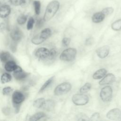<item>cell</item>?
<instances>
[{
    "instance_id": "6da1fadb",
    "label": "cell",
    "mask_w": 121,
    "mask_h": 121,
    "mask_svg": "<svg viewBox=\"0 0 121 121\" xmlns=\"http://www.w3.org/2000/svg\"><path fill=\"white\" fill-rule=\"evenodd\" d=\"M60 7V3L58 0H53L47 6L43 19L44 21H48L52 19L58 11Z\"/></svg>"
},
{
    "instance_id": "7a4b0ae2",
    "label": "cell",
    "mask_w": 121,
    "mask_h": 121,
    "mask_svg": "<svg viewBox=\"0 0 121 121\" xmlns=\"http://www.w3.org/2000/svg\"><path fill=\"white\" fill-rule=\"evenodd\" d=\"M25 99V96L21 91H15L13 92L12 95V101L16 112L17 113L19 112L20 106Z\"/></svg>"
},
{
    "instance_id": "3957f363",
    "label": "cell",
    "mask_w": 121,
    "mask_h": 121,
    "mask_svg": "<svg viewBox=\"0 0 121 121\" xmlns=\"http://www.w3.org/2000/svg\"><path fill=\"white\" fill-rule=\"evenodd\" d=\"M77 55V50L74 48H68L62 52L60 59L64 61L69 62L74 60Z\"/></svg>"
},
{
    "instance_id": "277c9868",
    "label": "cell",
    "mask_w": 121,
    "mask_h": 121,
    "mask_svg": "<svg viewBox=\"0 0 121 121\" xmlns=\"http://www.w3.org/2000/svg\"><path fill=\"white\" fill-rule=\"evenodd\" d=\"M71 85L69 82H63L56 86L54 94L56 95H61L68 93L71 89Z\"/></svg>"
},
{
    "instance_id": "5b68a950",
    "label": "cell",
    "mask_w": 121,
    "mask_h": 121,
    "mask_svg": "<svg viewBox=\"0 0 121 121\" xmlns=\"http://www.w3.org/2000/svg\"><path fill=\"white\" fill-rule=\"evenodd\" d=\"M72 101L76 105H84L88 103L89 97L83 93L77 94L73 95Z\"/></svg>"
},
{
    "instance_id": "8992f818",
    "label": "cell",
    "mask_w": 121,
    "mask_h": 121,
    "mask_svg": "<svg viewBox=\"0 0 121 121\" xmlns=\"http://www.w3.org/2000/svg\"><path fill=\"white\" fill-rule=\"evenodd\" d=\"M112 88L109 86H106L101 89L100 93V96L103 102H109L112 99Z\"/></svg>"
},
{
    "instance_id": "52a82bcc",
    "label": "cell",
    "mask_w": 121,
    "mask_h": 121,
    "mask_svg": "<svg viewBox=\"0 0 121 121\" xmlns=\"http://www.w3.org/2000/svg\"><path fill=\"white\" fill-rule=\"evenodd\" d=\"M106 117L111 120H118L121 118V110L117 108L111 109L107 113Z\"/></svg>"
},
{
    "instance_id": "ba28073f",
    "label": "cell",
    "mask_w": 121,
    "mask_h": 121,
    "mask_svg": "<svg viewBox=\"0 0 121 121\" xmlns=\"http://www.w3.org/2000/svg\"><path fill=\"white\" fill-rule=\"evenodd\" d=\"M23 36V34L22 32L17 27L13 28L10 33V36L12 40L17 42L20 41L22 39Z\"/></svg>"
},
{
    "instance_id": "9c48e42d",
    "label": "cell",
    "mask_w": 121,
    "mask_h": 121,
    "mask_svg": "<svg viewBox=\"0 0 121 121\" xmlns=\"http://www.w3.org/2000/svg\"><path fill=\"white\" fill-rule=\"evenodd\" d=\"M13 75L17 80H22L27 76L28 73L25 72L20 67L17 66L16 69L13 71Z\"/></svg>"
},
{
    "instance_id": "30bf717a",
    "label": "cell",
    "mask_w": 121,
    "mask_h": 121,
    "mask_svg": "<svg viewBox=\"0 0 121 121\" xmlns=\"http://www.w3.org/2000/svg\"><path fill=\"white\" fill-rule=\"evenodd\" d=\"M50 51L46 48H39L35 52V56L40 59H44L48 57Z\"/></svg>"
},
{
    "instance_id": "8fae6325",
    "label": "cell",
    "mask_w": 121,
    "mask_h": 121,
    "mask_svg": "<svg viewBox=\"0 0 121 121\" xmlns=\"http://www.w3.org/2000/svg\"><path fill=\"white\" fill-rule=\"evenodd\" d=\"M110 48L107 45H104L98 48L96 50L97 55L100 58L103 59L108 56L109 53Z\"/></svg>"
},
{
    "instance_id": "7c38bea8",
    "label": "cell",
    "mask_w": 121,
    "mask_h": 121,
    "mask_svg": "<svg viewBox=\"0 0 121 121\" xmlns=\"http://www.w3.org/2000/svg\"><path fill=\"white\" fill-rule=\"evenodd\" d=\"M115 76L112 73H109L107 75H105L104 78L99 81V84L101 86H104L112 84L114 81H115Z\"/></svg>"
},
{
    "instance_id": "4fadbf2b",
    "label": "cell",
    "mask_w": 121,
    "mask_h": 121,
    "mask_svg": "<svg viewBox=\"0 0 121 121\" xmlns=\"http://www.w3.org/2000/svg\"><path fill=\"white\" fill-rule=\"evenodd\" d=\"M55 107L54 102L51 99L45 100L41 109L50 112L53 110Z\"/></svg>"
},
{
    "instance_id": "5bb4252c",
    "label": "cell",
    "mask_w": 121,
    "mask_h": 121,
    "mask_svg": "<svg viewBox=\"0 0 121 121\" xmlns=\"http://www.w3.org/2000/svg\"><path fill=\"white\" fill-rule=\"evenodd\" d=\"M11 12V8L9 5H0V17L1 18L7 17Z\"/></svg>"
},
{
    "instance_id": "9a60e30c",
    "label": "cell",
    "mask_w": 121,
    "mask_h": 121,
    "mask_svg": "<svg viewBox=\"0 0 121 121\" xmlns=\"http://www.w3.org/2000/svg\"><path fill=\"white\" fill-rule=\"evenodd\" d=\"M105 17V15L102 12L94 13L92 17V20L95 23H99L102 22Z\"/></svg>"
},
{
    "instance_id": "2e32d148",
    "label": "cell",
    "mask_w": 121,
    "mask_h": 121,
    "mask_svg": "<svg viewBox=\"0 0 121 121\" xmlns=\"http://www.w3.org/2000/svg\"><path fill=\"white\" fill-rule=\"evenodd\" d=\"M16 62L13 60H9L6 62L4 65L5 69L8 72L14 71L17 68Z\"/></svg>"
},
{
    "instance_id": "e0dca14e",
    "label": "cell",
    "mask_w": 121,
    "mask_h": 121,
    "mask_svg": "<svg viewBox=\"0 0 121 121\" xmlns=\"http://www.w3.org/2000/svg\"><path fill=\"white\" fill-rule=\"evenodd\" d=\"M107 73V70L105 69H100L96 70L93 75V78L95 79H101L104 77Z\"/></svg>"
},
{
    "instance_id": "ac0fdd59",
    "label": "cell",
    "mask_w": 121,
    "mask_h": 121,
    "mask_svg": "<svg viewBox=\"0 0 121 121\" xmlns=\"http://www.w3.org/2000/svg\"><path fill=\"white\" fill-rule=\"evenodd\" d=\"M52 35V31L49 28H45L43 29L40 34V37L44 41L49 38Z\"/></svg>"
},
{
    "instance_id": "d6986e66",
    "label": "cell",
    "mask_w": 121,
    "mask_h": 121,
    "mask_svg": "<svg viewBox=\"0 0 121 121\" xmlns=\"http://www.w3.org/2000/svg\"><path fill=\"white\" fill-rule=\"evenodd\" d=\"M54 78V77L53 76V77H52L50 78H49L48 79H47L44 82V83L43 85V86H41V87L40 88V89L39 91V93H42L46 88H47L52 84V83L53 81Z\"/></svg>"
},
{
    "instance_id": "ffe728a7",
    "label": "cell",
    "mask_w": 121,
    "mask_h": 121,
    "mask_svg": "<svg viewBox=\"0 0 121 121\" xmlns=\"http://www.w3.org/2000/svg\"><path fill=\"white\" fill-rule=\"evenodd\" d=\"M46 116V114L43 112H37L31 116L30 117L29 120L31 121H35L40 120L41 119L45 117Z\"/></svg>"
},
{
    "instance_id": "44dd1931",
    "label": "cell",
    "mask_w": 121,
    "mask_h": 121,
    "mask_svg": "<svg viewBox=\"0 0 121 121\" xmlns=\"http://www.w3.org/2000/svg\"><path fill=\"white\" fill-rule=\"evenodd\" d=\"M12 77L10 74L8 73H3L0 78V82L2 84L8 83L11 80Z\"/></svg>"
},
{
    "instance_id": "7402d4cb",
    "label": "cell",
    "mask_w": 121,
    "mask_h": 121,
    "mask_svg": "<svg viewBox=\"0 0 121 121\" xmlns=\"http://www.w3.org/2000/svg\"><path fill=\"white\" fill-rule=\"evenodd\" d=\"M111 27L114 31H120L121 30V19H118L113 22L111 25Z\"/></svg>"
},
{
    "instance_id": "603a6c76",
    "label": "cell",
    "mask_w": 121,
    "mask_h": 121,
    "mask_svg": "<svg viewBox=\"0 0 121 121\" xmlns=\"http://www.w3.org/2000/svg\"><path fill=\"white\" fill-rule=\"evenodd\" d=\"M10 54L8 52H2L0 53V60L2 62H6L9 60Z\"/></svg>"
},
{
    "instance_id": "cb8c5ba5",
    "label": "cell",
    "mask_w": 121,
    "mask_h": 121,
    "mask_svg": "<svg viewBox=\"0 0 121 121\" xmlns=\"http://www.w3.org/2000/svg\"><path fill=\"white\" fill-rule=\"evenodd\" d=\"M92 85L89 83H85L79 89V92L81 93H86L88 92L91 88Z\"/></svg>"
},
{
    "instance_id": "d4e9b609",
    "label": "cell",
    "mask_w": 121,
    "mask_h": 121,
    "mask_svg": "<svg viewBox=\"0 0 121 121\" xmlns=\"http://www.w3.org/2000/svg\"><path fill=\"white\" fill-rule=\"evenodd\" d=\"M45 99L43 98H39L36 100H35L33 102V105L34 107L41 108Z\"/></svg>"
},
{
    "instance_id": "484cf974",
    "label": "cell",
    "mask_w": 121,
    "mask_h": 121,
    "mask_svg": "<svg viewBox=\"0 0 121 121\" xmlns=\"http://www.w3.org/2000/svg\"><path fill=\"white\" fill-rule=\"evenodd\" d=\"M44 40L39 35H36L33 38L31 39V42L35 44H39L43 42Z\"/></svg>"
},
{
    "instance_id": "4316f807",
    "label": "cell",
    "mask_w": 121,
    "mask_h": 121,
    "mask_svg": "<svg viewBox=\"0 0 121 121\" xmlns=\"http://www.w3.org/2000/svg\"><path fill=\"white\" fill-rule=\"evenodd\" d=\"M33 5L35 9V11L37 15H39L40 13L41 2L39 0H35L33 2Z\"/></svg>"
},
{
    "instance_id": "83f0119b",
    "label": "cell",
    "mask_w": 121,
    "mask_h": 121,
    "mask_svg": "<svg viewBox=\"0 0 121 121\" xmlns=\"http://www.w3.org/2000/svg\"><path fill=\"white\" fill-rule=\"evenodd\" d=\"M26 20H27V16L24 14H22L19 16L17 19V23L19 25L24 24L26 22Z\"/></svg>"
},
{
    "instance_id": "f1b7e54d",
    "label": "cell",
    "mask_w": 121,
    "mask_h": 121,
    "mask_svg": "<svg viewBox=\"0 0 121 121\" xmlns=\"http://www.w3.org/2000/svg\"><path fill=\"white\" fill-rule=\"evenodd\" d=\"M114 11V9L112 7H106L104 9L101 11L105 15L108 16L112 14Z\"/></svg>"
},
{
    "instance_id": "f546056e",
    "label": "cell",
    "mask_w": 121,
    "mask_h": 121,
    "mask_svg": "<svg viewBox=\"0 0 121 121\" xmlns=\"http://www.w3.org/2000/svg\"><path fill=\"white\" fill-rule=\"evenodd\" d=\"M34 22H35V20L34 18L33 17H30L27 21V23L26 25V28L27 30H31L33 28Z\"/></svg>"
},
{
    "instance_id": "4dcf8cb0",
    "label": "cell",
    "mask_w": 121,
    "mask_h": 121,
    "mask_svg": "<svg viewBox=\"0 0 121 121\" xmlns=\"http://www.w3.org/2000/svg\"><path fill=\"white\" fill-rule=\"evenodd\" d=\"M13 91V89L10 86H6L2 89V94L4 95H9Z\"/></svg>"
},
{
    "instance_id": "1f68e13d",
    "label": "cell",
    "mask_w": 121,
    "mask_h": 121,
    "mask_svg": "<svg viewBox=\"0 0 121 121\" xmlns=\"http://www.w3.org/2000/svg\"><path fill=\"white\" fill-rule=\"evenodd\" d=\"M57 54V51L55 49H52L50 50L48 58L49 59H53Z\"/></svg>"
},
{
    "instance_id": "d6a6232c",
    "label": "cell",
    "mask_w": 121,
    "mask_h": 121,
    "mask_svg": "<svg viewBox=\"0 0 121 121\" xmlns=\"http://www.w3.org/2000/svg\"><path fill=\"white\" fill-rule=\"evenodd\" d=\"M10 49L13 52H15L17 49V42L12 40L10 45Z\"/></svg>"
},
{
    "instance_id": "836d02e7",
    "label": "cell",
    "mask_w": 121,
    "mask_h": 121,
    "mask_svg": "<svg viewBox=\"0 0 121 121\" xmlns=\"http://www.w3.org/2000/svg\"><path fill=\"white\" fill-rule=\"evenodd\" d=\"M70 38L69 37H64L62 40V43L64 46H68L70 43Z\"/></svg>"
},
{
    "instance_id": "e575fe53",
    "label": "cell",
    "mask_w": 121,
    "mask_h": 121,
    "mask_svg": "<svg viewBox=\"0 0 121 121\" xmlns=\"http://www.w3.org/2000/svg\"><path fill=\"white\" fill-rule=\"evenodd\" d=\"M44 21V20H43V19L42 18H39L36 23V26L37 28H41L43 25V22Z\"/></svg>"
},
{
    "instance_id": "d590c367",
    "label": "cell",
    "mask_w": 121,
    "mask_h": 121,
    "mask_svg": "<svg viewBox=\"0 0 121 121\" xmlns=\"http://www.w3.org/2000/svg\"><path fill=\"white\" fill-rule=\"evenodd\" d=\"M100 118V114L98 112L94 113L90 117V120L91 121H96Z\"/></svg>"
},
{
    "instance_id": "8d00e7d4",
    "label": "cell",
    "mask_w": 121,
    "mask_h": 121,
    "mask_svg": "<svg viewBox=\"0 0 121 121\" xmlns=\"http://www.w3.org/2000/svg\"><path fill=\"white\" fill-rule=\"evenodd\" d=\"M2 112L4 115L7 116L10 113V109L9 107H5L2 109Z\"/></svg>"
},
{
    "instance_id": "74e56055",
    "label": "cell",
    "mask_w": 121,
    "mask_h": 121,
    "mask_svg": "<svg viewBox=\"0 0 121 121\" xmlns=\"http://www.w3.org/2000/svg\"><path fill=\"white\" fill-rule=\"evenodd\" d=\"M94 42L93 40V38L92 37H88L87 38H86V39L85 41V44L86 45H91Z\"/></svg>"
},
{
    "instance_id": "f35d334b",
    "label": "cell",
    "mask_w": 121,
    "mask_h": 121,
    "mask_svg": "<svg viewBox=\"0 0 121 121\" xmlns=\"http://www.w3.org/2000/svg\"><path fill=\"white\" fill-rule=\"evenodd\" d=\"M22 0H10L11 4L14 6L20 5Z\"/></svg>"
},
{
    "instance_id": "ab89813d",
    "label": "cell",
    "mask_w": 121,
    "mask_h": 121,
    "mask_svg": "<svg viewBox=\"0 0 121 121\" xmlns=\"http://www.w3.org/2000/svg\"><path fill=\"white\" fill-rule=\"evenodd\" d=\"M31 1V0H22L20 5H21V6H23V7L26 6L30 3Z\"/></svg>"
},
{
    "instance_id": "60d3db41",
    "label": "cell",
    "mask_w": 121,
    "mask_h": 121,
    "mask_svg": "<svg viewBox=\"0 0 121 121\" xmlns=\"http://www.w3.org/2000/svg\"><path fill=\"white\" fill-rule=\"evenodd\" d=\"M11 3L10 0H0V5H8Z\"/></svg>"
},
{
    "instance_id": "b9f144b4",
    "label": "cell",
    "mask_w": 121,
    "mask_h": 121,
    "mask_svg": "<svg viewBox=\"0 0 121 121\" xmlns=\"http://www.w3.org/2000/svg\"><path fill=\"white\" fill-rule=\"evenodd\" d=\"M87 116H85V115H82L81 116H79V119H78V120H81V121H83V120H89V119H87Z\"/></svg>"
},
{
    "instance_id": "7bdbcfd3",
    "label": "cell",
    "mask_w": 121,
    "mask_h": 121,
    "mask_svg": "<svg viewBox=\"0 0 121 121\" xmlns=\"http://www.w3.org/2000/svg\"></svg>"
}]
</instances>
